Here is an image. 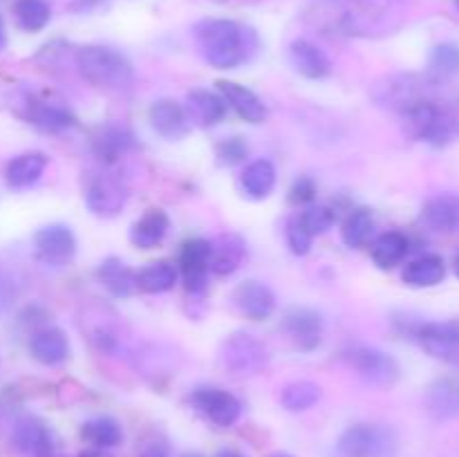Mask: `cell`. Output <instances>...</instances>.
<instances>
[{"mask_svg": "<svg viewBox=\"0 0 459 457\" xmlns=\"http://www.w3.org/2000/svg\"><path fill=\"white\" fill-rule=\"evenodd\" d=\"M375 236V215L370 209H354L352 213L345 218L343 228H341V237L350 249H361Z\"/></svg>", "mask_w": 459, "mask_h": 457, "instance_id": "cell-35", "label": "cell"}, {"mask_svg": "<svg viewBox=\"0 0 459 457\" xmlns=\"http://www.w3.org/2000/svg\"><path fill=\"white\" fill-rule=\"evenodd\" d=\"M453 272H455V276L459 278V254L455 255V260H453Z\"/></svg>", "mask_w": 459, "mask_h": 457, "instance_id": "cell-49", "label": "cell"}, {"mask_svg": "<svg viewBox=\"0 0 459 457\" xmlns=\"http://www.w3.org/2000/svg\"><path fill=\"white\" fill-rule=\"evenodd\" d=\"M182 457H202V455H197V453H186V455H182Z\"/></svg>", "mask_w": 459, "mask_h": 457, "instance_id": "cell-50", "label": "cell"}, {"mask_svg": "<svg viewBox=\"0 0 459 457\" xmlns=\"http://www.w3.org/2000/svg\"><path fill=\"white\" fill-rule=\"evenodd\" d=\"M220 4H245V3H255V0H213Z\"/></svg>", "mask_w": 459, "mask_h": 457, "instance_id": "cell-48", "label": "cell"}, {"mask_svg": "<svg viewBox=\"0 0 459 457\" xmlns=\"http://www.w3.org/2000/svg\"><path fill=\"white\" fill-rule=\"evenodd\" d=\"M34 254L45 267H65L76 254V237L65 224H48L34 236Z\"/></svg>", "mask_w": 459, "mask_h": 457, "instance_id": "cell-11", "label": "cell"}, {"mask_svg": "<svg viewBox=\"0 0 459 457\" xmlns=\"http://www.w3.org/2000/svg\"><path fill=\"white\" fill-rule=\"evenodd\" d=\"M403 133L415 142L433 148H446L459 139V116L453 115L437 99L421 101L402 112Z\"/></svg>", "mask_w": 459, "mask_h": 457, "instance_id": "cell-3", "label": "cell"}, {"mask_svg": "<svg viewBox=\"0 0 459 457\" xmlns=\"http://www.w3.org/2000/svg\"><path fill=\"white\" fill-rule=\"evenodd\" d=\"M133 134L126 128H119V125H106V128L99 130V134L92 142L94 155H97L99 161L106 166L117 164V161H119L126 152L133 151Z\"/></svg>", "mask_w": 459, "mask_h": 457, "instance_id": "cell-28", "label": "cell"}, {"mask_svg": "<svg viewBox=\"0 0 459 457\" xmlns=\"http://www.w3.org/2000/svg\"><path fill=\"white\" fill-rule=\"evenodd\" d=\"M25 116L31 125L43 133H63L76 125V116L67 108L52 101H30Z\"/></svg>", "mask_w": 459, "mask_h": 457, "instance_id": "cell-26", "label": "cell"}, {"mask_svg": "<svg viewBox=\"0 0 459 457\" xmlns=\"http://www.w3.org/2000/svg\"><path fill=\"white\" fill-rule=\"evenodd\" d=\"M321 385L314 384V381H291L282 388L281 392V403L282 408L291 412H300L307 410V408L316 406L318 399H321Z\"/></svg>", "mask_w": 459, "mask_h": 457, "instance_id": "cell-36", "label": "cell"}, {"mask_svg": "<svg viewBox=\"0 0 459 457\" xmlns=\"http://www.w3.org/2000/svg\"><path fill=\"white\" fill-rule=\"evenodd\" d=\"M13 444L21 453L30 457H58L56 439L49 426L39 417H22L13 426Z\"/></svg>", "mask_w": 459, "mask_h": 457, "instance_id": "cell-14", "label": "cell"}, {"mask_svg": "<svg viewBox=\"0 0 459 457\" xmlns=\"http://www.w3.org/2000/svg\"><path fill=\"white\" fill-rule=\"evenodd\" d=\"M455 4H457V9H459V0H455Z\"/></svg>", "mask_w": 459, "mask_h": 457, "instance_id": "cell-52", "label": "cell"}, {"mask_svg": "<svg viewBox=\"0 0 459 457\" xmlns=\"http://www.w3.org/2000/svg\"><path fill=\"white\" fill-rule=\"evenodd\" d=\"M220 363L233 376H254L267 366V349L254 334L236 332L220 345Z\"/></svg>", "mask_w": 459, "mask_h": 457, "instance_id": "cell-7", "label": "cell"}, {"mask_svg": "<svg viewBox=\"0 0 459 457\" xmlns=\"http://www.w3.org/2000/svg\"><path fill=\"white\" fill-rule=\"evenodd\" d=\"M16 294H18L16 280H13L4 269H0V316L12 309L13 300H16Z\"/></svg>", "mask_w": 459, "mask_h": 457, "instance_id": "cell-43", "label": "cell"}, {"mask_svg": "<svg viewBox=\"0 0 459 457\" xmlns=\"http://www.w3.org/2000/svg\"><path fill=\"white\" fill-rule=\"evenodd\" d=\"M179 269H182L184 287L188 294H204L209 285V240L195 237V240L184 242L182 254H179Z\"/></svg>", "mask_w": 459, "mask_h": 457, "instance_id": "cell-15", "label": "cell"}, {"mask_svg": "<svg viewBox=\"0 0 459 457\" xmlns=\"http://www.w3.org/2000/svg\"><path fill=\"white\" fill-rule=\"evenodd\" d=\"M137 272L128 267L119 258H106L97 269V278L115 298H128L133 291H137Z\"/></svg>", "mask_w": 459, "mask_h": 457, "instance_id": "cell-29", "label": "cell"}, {"mask_svg": "<svg viewBox=\"0 0 459 457\" xmlns=\"http://www.w3.org/2000/svg\"><path fill=\"white\" fill-rule=\"evenodd\" d=\"M215 155H218L220 164L236 166L240 164V161H245V157L249 155V146H247L240 137H229L222 139V142L215 146Z\"/></svg>", "mask_w": 459, "mask_h": 457, "instance_id": "cell-41", "label": "cell"}, {"mask_svg": "<svg viewBox=\"0 0 459 457\" xmlns=\"http://www.w3.org/2000/svg\"><path fill=\"white\" fill-rule=\"evenodd\" d=\"M191 403L204 419L222 428L236 424L242 415L240 399L222 388H197L191 394Z\"/></svg>", "mask_w": 459, "mask_h": 457, "instance_id": "cell-12", "label": "cell"}, {"mask_svg": "<svg viewBox=\"0 0 459 457\" xmlns=\"http://www.w3.org/2000/svg\"><path fill=\"white\" fill-rule=\"evenodd\" d=\"M215 457H247V455H242V453L236 451V448H224V451H220Z\"/></svg>", "mask_w": 459, "mask_h": 457, "instance_id": "cell-47", "label": "cell"}, {"mask_svg": "<svg viewBox=\"0 0 459 457\" xmlns=\"http://www.w3.org/2000/svg\"><path fill=\"white\" fill-rule=\"evenodd\" d=\"M273 457H290V455H273Z\"/></svg>", "mask_w": 459, "mask_h": 457, "instance_id": "cell-51", "label": "cell"}, {"mask_svg": "<svg viewBox=\"0 0 459 457\" xmlns=\"http://www.w3.org/2000/svg\"><path fill=\"white\" fill-rule=\"evenodd\" d=\"M76 70L88 83L103 90H126L134 81L133 63L108 45H85L74 56Z\"/></svg>", "mask_w": 459, "mask_h": 457, "instance_id": "cell-4", "label": "cell"}, {"mask_svg": "<svg viewBox=\"0 0 459 457\" xmlns=\"http://www.w3.org/2000/svg\"><path fill=\"white\" fill-rule=\"evenodd\" d=\"M30 352L43 366H58L70 354V343L58 327H43L31 334Z\"/></svg>", "mask_w": 459, "mask_h": 457, "instance_id": "cell-24", "label": "cell"}, {"mask_svg": "<svg viewBox=\"0 0 459 457\" xmlns=\"http://www.w3.org/2000/svg\"><path fill=\"white\" fill-rule=\"evenodd\" d=\"M245 254V240L236 233H222L215 240H209V273L229 276L240 267Z\"/></svg>", "mask_w": 459, "mask_h": 457, "instance_id": "cell-19", "label": "cell"}, {"mask_svg": "<svg viewBox=\"0 0 459 457\" xmlns=\"http://www.w3.org/2000/svg\"><path fill=\"white\" fill-rule=\"evenodd\" d=\"M218 90L224 97L227 106L240 116L247 124H263L267 116V108H264L263 99L254 92V90L245 88L233 81H218Z\"/></svg>", "mask_w": 459, "mask_h": 457, "instance_id": "cell-21", "label": "cell"}, {"mask_svg": "<svg viewBox=\"0 0 459 457\" xmlns=\"http://www.w3.org/2000/svg\"><path fill=\"white\" fill-rule=\"evenodd\" d=\"M408 0H314L303 12L314 30L345 39H381L406 22Z\"/></svg>", "mask_w": 459, "mask_h": 457, "instance_id": "cell-1", "label": "cell"}, {"mask_svg": "<svg viewBox=\"0 0 459 457\" xmlns=\"http://www.w3.org/2000/svg\"><path fill=\"white\" fill-rule=\"evenodd\" d=\"M142 457H169V448L160 442H152L143 448Z\"/></svg>", "mask_w": 459, "mask_h": 457, "instance_id": "cell-44", "label": "cell"}, {"mask_svg": "<svg viewBox=\"0 0 459 457\" xmlns=\"http://www.w3.org/2000/svg\"><path fill=\"white\" fill-rule=\"evenodd\" d=\"M411 251V240L402 231H388L372 245V260L379 269H394Z\"/></svg>", "mask_w": 459, "mask_h": 457, "instance_id": "cell-33", "label": "cell"}, {"mask_svg": "<svg viewBox=\"0 0 459 457\" xmlns=\"http://www.w3.org/2000/svg\"><path fill=\"white\" fill-rule=\"evenodd\" d=\"M229 106L222 94L211 92V90H193L186 97V115L191 124L211 128L220 121L227 119Z\"/></svg>", "mask_w": 459, "mask_h": 457, "instance_id": "cell-22", "label": "cell"}, {"mask_svg": "<svg viewBox=\"0 0 459 457\" xmlns=\"http://www.w3.org/2000/svg\"><path fill=\"white\" fill-rule=\"evenodd\" d=\"M81 437L88 444H92L94 448H115L117 444H121L124 439V430H121L119 421L112 419V417H94V419L85 421L83 428H81Z\"/></svg>", "mask_w": 459, "mask_h": 457, "instance_id": "cell-34", "label": "cell"}, {"mask_svg": "<svg viewBox=\"0 0 459 457\" xmlns=\"http://www.w3.org/2000/svg\"><path fill=\"white\" fill-rule=\"evenodd\" d=\"M421 224L435 233H459V193L433 195L421 209Z\"/></svg>", "mask_w": 459, "mask_h": 457, "instance_id": "cell-18", "label": "cell"}, {"mask_svg": "<svg viewBox=\"0 0 459 457\" xmlns=\"http://www.w3.org/2000/svg\"><path fill=\"white\" fill-rule=\"evenodd\" d=\"M339 451L343 457H388L394 451V435L384 426H350L341 435Z\"/></svg>", "mask_w": 459, "mask_h": 457, "instance_id": "cell-9", "label": "cell"}, {"mask_svg": "<svg viewBox=\"0 0 459 457\" xmlns=\"http://www.w3.org/2000/svg\"><path fill=\"white\" fill-rule=\"evenodd\" d=\"M290 63L305 79H325L332 72V61L312 40L299 39L290 45Z\"/></svg>", "mask_w": 459, "mask_h": 457, "instance_id": "cell-23", "label": "cell"}, {"mask_svg": "<svg viewBox=\"0 0 459 457\" xmlns=\"http://www.w3.org/2000/svg\"><path fill=\"white\" fill-rule=\"evenodd\" d=\"M430 76L433 79H446L459 72V45L457 43H439L430 49L429 56Z\"/></svg>", "mask_w": 459, "mask_h": 457, "instance_id": "cell-38", "label": "cell"}, {"mask_svg": "<svg viewBox=\"0 0 459 457\" xmlns=\"http://www.w3.org/2000/svg\"><path fill=\"white\" fill-rule=\"evenodd\" d=\"M402 278L408 287H415V289L435 287L446 278V263L442 255L424 254L406 264Z\"/></svg>", "mask_w": 459, "mask_h": 457, "instance_id": "cell-27", "label": "cell"}, {"mask_svg": "<svg viewBox=\"0 0 459 457\" xmlns=\"http://www.w3.org/2000/svg\"><path fill=\"white\" fill-rule=\"evenodd\" d=\"M415 339L433 358L459 366V321L420 323L415 327Z\"/></svg>", "mask_w": 459, "mask_h": 457, "instance_id": "cell-10", "label": "cell"}, {"mask_svg": "<svg viewBox=\"0 0 459 457\" xmlns=\"http://www.w3.org/2000/svg\"><path fill=\"white\" fill-rule=\"evenodd\" d=\"M312 240H314V236L303 227V222H300L299 215L287 222V245H290L291 254L294 255L309 254V249H312Z\"/></svg>", "mask_w": 459, "mask_h": 457, "instance_id": "cell-40", "label": "cell"}, {"mask_svg": "<svg viewBox=\"0 0 459 457\" xmlns=\"http://www.w3.org/2000/svg\"><path fill=\"white\" fill-rule=\"evenodd\" d=\"M195 45L202 58L218 70H236L258 54L260 39L249 25L229 18H209L197 22Z\"/></svg>", "mask_w": 459, "mask_h": 457, "instance_id": "cell-2", "label": "cell"}, {"mask_svg": "<svg viewBox=\"0 0 459 457\" xmlns=\"http://www.w3.org/2000/svg\"><path fill=\"white\" fill-rule=\"evenodd\" d=\"M79 457H110V453L101 451V448H90V451H83Z\"/></svg>", "mask_w": 459, "mask_h": 457, "instance_id": "cell-45", "label": "cell"}, {"mask_svg": "<svg viewBox=\"0 0 459 457\" xmlns=\"http://www.w3.org/2000/svg\"><path fill=\"white\" fill-rule=\"evenodd\" d=\"M435 90H437V79H433V76L393 74L384 76L372 85V97L379 106L390 108V110L402 115L417 103L435 99Z\"/></svg>", "mask_w": 459, "mask_h": 457, "instance_id": "cell-5", "label": "cell"}, {"mask_svg": "<svg viewBox=\"0 0 459 457\" xmlns=\"http://www.w3.org/2000/svg\"><path fill=\"white\" fill-rule=\"evenodd\" d=\"M45 168H48V157L43 152H22L7 164L4 182L13 191H22V188L34 186L43 177Z\"/></svg>", "mask_w": 459, "mask_h": 457, "instance_id": "cell-25", "label": "cell"}, {"mask_svg": "<svg viewBox=\"0 0 459 457\" xmlns=\"http://www.w3.org/2000/svg\"><path fill=\"white\" fill-rule=\"evenodd\" d=\"M426 412L435 421H448L459 417V379L444 376L433 381L426 390Z\"/></svg>", "mask_w": 459, "mask_h": 457, "instance_id": "cell-20", "label": "cell"}, {"mask_svg": "<svg viewBox=\"0 0 459 457\" xmlns=\"http://www.w3.org/2000/svg\"><path fill=\"white\" fill-rule=\"evenodd\" d=\"M303 227L307 228L312 236H321V233H327L336 222V213L330 209V206L314 204L309 209H305L303 213L299 215Z\"/></svg>", "mask_w": 459, "mask_h": 457, "instance_id": "cell-39", "label": "cell"}, {"mask_svg": "<svg viewBox=\"0 0 459 457\" xmlns=\"http://www.w3.org/2000/svg\"><path fill=\"white\" fill-rule=\"evenodd\" d=\"M282 330L296 349L312 352L323 341V316L316 309L294 307L282 318Z\"/></svg>", "mask_w": 459, "mask_h": 457, "instance_id": "cell-13", "label": "cell"}, {"mask_svg": "<svg viewBox=\"0 0 459 457\" xmlns=\"http://www.w3.org/2000/svg\"><path fill=\"white\" fill-rule=\"evenodd\" d=\"M343 361L377 388H393L402 376V367L388 352L372 345H352L343 352Z\"/></svg>", "mask_w": 459, "mask_h": 457, "instance_id": "cell-6", "label": "cell"}, {"mask_svg": "<svg viewBox=\"0 0 459 457\" xmlns=\"http://www.w3.org/2000/svg\"><path fill=\"white\" fill-rule=\"evenodd\" d=\"M233 305L238 312L249 321H264L276 309V296L264 282L260 280H245L233 289L231 294Z\"/></svg>", "mask_w": 459, "mask_h": 457, "instance_id": "cell-16", "label": "cell"}, {"mask_svg": "<svg viewBox=\"0 0 459 457\" xmlns=\"http://www.w3.org/2000/svg\"><path fill=\"white\" fill-rule=\"evenodd\" d=\"M148 121L151 128L164 139H182L191 133V119L186 108L173 99H160L148 108Z\"/></svg>", "mask_w": 459, "mask_h": 457, "instance_id": "cell-17", "label": "cell"}, {"mask_svg": "<svg viewBox=\"0 0 459 457\" xmlns=\"http://www.w3.org/2000/svg\"><path fill=\"white\" fill-rule=\"evenodd\" d=\"M13 16L21 30L25 31H40L49 22V4L45 0H16L13 4Z\"/></svg>", "mask_w": 459, "mask_h": 457, "instance_id": "cell-37", "label": "cell"}, {"mask_svg": "<svg viewBox=\"0 0 459 457\" xmlns=\"http://www.w3.org/2000/svg\"><path fill=\"white\" fill-rule=\"evenodd\" d=\"M240 186L247 197L251 200H264L272 195L276 186V166L269 160H254L245 170H242Z\"/></svg>", "mask_w": 459, "mask_h": 457, "instance_id": "cell-31", "label": "cell"}, {"mask_svg": "<svg viewBox=\"0 0 459 457\" xmlns=\"http://www.w3.org/2000/svg\"><path fill=\"white\" fill-rule=\"evenodd\" d=\"M7 47V30H4V21L3 16H0V52Z\"/></svg>", "mask_w": 459, "mask_h": 457, "instance_id": "cell-46", "label": "cell"}, {"mask_svg": "<svg viewBox=\"0 0 459 457\" xmlns=\"http://www.w3.org/2000/svg\"><path fill=\"white\" fill-rule=\"evenodd\" d=\"M316 197V184L312 177H299L290 188L291 204H309Z\"/></svg>", "mask_w": 459, "mask_h": 457, "instance_id": "cell-42", "label": "cell"}, {"mask_svg": "<svg viewBox=\"0 0 459 457\" xmlns=\"http://www.w3.org/2000/svg\"><path fill=\"white\" fill-rule=\"evenodd\" d=\"M170 228V220L164 211L151 209L130 227V242L139 249H155L166 237Z\"/></svg>", "mask_w": 459, "mask_h": 457, "instance_id": "cell-30", "label": "cell"}, {"mask_svg": "<svg viewBox=\"0 0 459 457\" xmlns=\"http://www.w3.org/2000/svg\"><path fill=\"white\" fill-rule=\"evenodd\" d=\"M85 206L99 218H115L121 213L128 200V188L117 175L99 170L90 173L83 188Z\"/></svg>", "mask_w": 459, "mask_h": 457, "instance_id": "cell-8", "label": "cell"}, {"mask_svg": "<svg viewBox=\"0 0 459 457\" xmlns=\"http://www.w3.org/2000/svg\"><path fill=\"white\" fill-rule=\"evenodd\" d=\"M137 289L143 294H164V291L173 289L178 282V267L169 260H157V263L146 264L139 269L137 273Z\"/></svg>", "mask_w": 459, "mask_h": 457, "instance_id": "cell-32", "label": "cell"}]
</instances>
